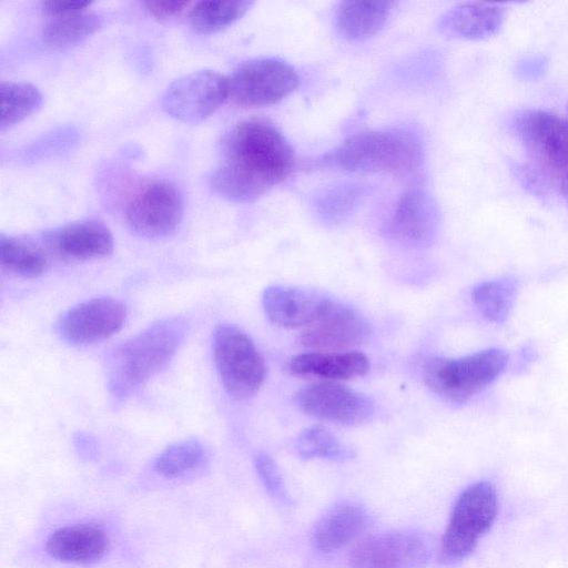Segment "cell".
I'll list each match as a JSON object with an SVG mask.
<instances>
[{
  "mask_svg": "<svg viewBox=\"0 0 568 568\" xmlns=\"http://www.w3.org/2000/svg\"><path fill=\"white\" fill-rule=\"evenodd\" d=\"M514 129L524 146L544 166L568 173V121L544 110L516 114Z\"/></svg>",
  "mask_w": 568,
  "mask_h": 568,
  "instance_id": "8fae6325",
  "label": "cell"
},
{
  "mask_svg": "<svg viewBox=\"0 0 568 568\" xmlns=\"http://www.w3.org/2000/svg\"><path fill=\"white\" fill-rule=\"evenodd\" d=\"M229 97L239 105L263 106L280 102L300 84L296 70L276 58L243 62L227 78Z\"/></svg>",
  "mask_w": 568,
  "mask_h": 568,
  "instance_id": "52a82bcc",
  "label": "cell"
},
{
  "mask_svg": "<svg viewBox=\"0 0 568 568\" xmlns=\"http://www.w3.org/2000/svg\"><path fill=\"white\" fill-rule=\"evenodd\" d=\"M186 328L182 317H166L115 346L105 366L111 396L125 399L164 368L182 344Z\"/></svg>",
  "mask_w": 568,
  "mask_h": 568,
  "instance_id": "7a4b0ae2",
  "label": "cell"
},
{
  "mask_svg": "<svg viewBox=\"0 0 568 568\" xmlns=\"http://www.w3.org/2000/svg\"><path fill=\"white\" fill-rule=\"evenodd\" d=\"M423 161L419 138L406 129H384L349 136L323 162L359 173L406 175L418 170Z\"/></svg>",
  "mask_w": 568,
  "mask_h": 568,
  "instance_id": "3957f363",
  "label": "cell"
},
{
  "mask_svg": "<svg viewBox=\"0 0 568 568\" xmlns=\"http://www.w3.org/2000/svg\"><path fill=\"white\" fill-rule=\"evenodd\" d=\"M508 355L488 348L459 358L430 357L422 368L425 385L446 402L464 404L505 369Z\"/></svg>",
  "mask_w": 568,
  "mask_h": 568,
  "instance_id": "277c9868",
  "label": "cell"
},
{
  "mask_svg": "<svg viewBox=\"0 0 568 568\" xmlns=\"http://www.w3.org/2000/svg\"><path fill=\"white\" fill-rule=\"evenodd\" d=\"M183 215V201L176 186L154 180L141 186L129 200L125 220L138 234L158 239L173 233Z\"/></svg>",
  "mask_w": 568,
  "mask_h": 568,
  "instance_id": "9c48e42d",
  "label": "cell"
},
{
  "mask_svg": "<svg viewBox=\"0 0 568 568\" xmlns=\"http://www.w3.org/2000/svg\"><path fill=\"white\" fill-rule=\"evenodd\" d=\"M361 189L354 184H341L325 191L316 200L317 214L326 223H339L357 206Z\"/></svg>",
  "mask_w": 568,
  "mask_h": 568,
  "instance_id": "f546056e",
  "label": "cell"
},
{
  "mask_svg": "<svg viewBox=\"0 0 568 568\" xmlns=\"http://www.w3.org/2000/svg\"><path fill=\"white\" fill-rule=\"evenodd\" d=\"M41 242L49 254L69 262L104 257L113 250L109 227L97 219H83L47 231Z\"/></svg>",
  "mask_w": 568,
  "mask_h": 568,
  "instance_id": "5bb4252c",
  "label": "cell"
},
{
  "mask_svg": "<svg viewBox=\"0 0 568 568\" xmlns=\"http://www.w3.org/2000/svg\"><path fill=\"white\" fill-rule=\"evenodd\" d=\"M214 363L225 390L244 400L261 388L266 368L250 336L232 324H221L213 335Z\"/></svg>",
  "mask_w": 568,
  "mask_h": 568,
  "instance_id": "8992f818",
  "label": "cell"
},
{
  "mask_svg": "<svg viewBox=\"0 0 568 568\" xmlns=\"http://www.w3.org/2000/svg\"><path fill=\"white\" fill-rule=\"evenodd\" d=\"M204 458L201 443L187 439L166 447L156 458L154 468L162 476L174 478L199 468Z\"/></svg>",
  "mask_w": 568,
  "mask_h": 568,
  "instance_id": "f1b7e54d",
  "label": "cell"
},
{
  "mask_svg": "<svg viewBox=\"0 0 568 568\" xmlns=\"http://www.w3.org/2000/svg\"><path fill=\"white\" fill-rule=\"evenodd\" d=\"M498 511L495 488L487 481L467 487L457 498L439 549V561L453 565L466 558L489 530Z\"/></svg>",
  "mask_w": 568,
  "mask_h": 568,
  "instance_id": "5b68a950",
  "label": "cell"
},
{
  "mask_svg": "<svg viewBox=\"0 0 568 568\" xmlns=\"http://www.w3.org/2000/svg\"><path fill=\"white\" fill-rule=\"evenodd\" d=\"M108 537L92 525L65 526L52 531L45 542L47 551L55 559L72 564H92L108 550Z\"/></svg>",
  "mask_w": 568,
  "mask_h": 568,
  "instance_id": "ffe728a7",
  "label": "cell"
},
{
  "mask_svg": "<svg viewBox=\"0 0 568 568\" xmlns=\"http://www.w3.org/2000/svg\"><path fill=\"white\" fill-rule=\"evenodd\" d=\"M518 285L511 278L480 283L473 290V301L480 314L489 322L504 323L514 306Z\"/></svg>",
  "mask_w": 568,
  "mask_h": 568,
  "instance_id": "d4e9b609",
  "label": "cell"
},
{
  "mask_svg": "<svg viewBox=\"0 0 568 568\" xmlns=\"http://www.w3.org/2000/svg\"><path fill=\"white\" fill-rule=\"evenodd\" d=\"M229 98L227 78L199 70L173 81L162 97L163 110L179 121L197 123L214 113Z\"/></svg>",
  "mask_w": 568,
  "mask_h": 568,
  "instance_id": "ba28073f",
  "label": "cell"
},
{
  "mask_svg": "<svg viewBox=\"0 0 568 568\" xmlns=\"http://www.w3.org/2000/svg\"><path fill=\"white\" fill-rule=\"evenodd\" d=\"M219 160L211 175L212 189L230 201L251 202L286 179L294 153L271 121L251 118L224 134Z\"/></svg>",
  "mask_w": 568,
  "mask_h": 568,
  "instance_id": "6da1fadb",
  "label": "cell"
},
{
  "mask_svg": "<svg viewBox=\"0 0 568 568\" xmlns=\"http://www.w3.org/2000/svg\"><path fill=\"white\" fill-rule=\"evenodd\" d=\"M295 403L305 414L342 426L361 425L374 412L371 397L335 382L301 388L295 395Z\"/></svg>",
  "mask_w": 568,
  "mask_h": 568,
  "instance_id": "30bf717a",
  "label": "cell"
},
{
  "mask_svg": "<svg viewBox=\"0 0 568 568\" xmlns=\"http://www.w3.org/2000/svg\"><path fill=\"white\" fill-rule=\"evenodd\" d=\"M393 1H344L335 14L338 32L346 39L361 40L377 33L386 23Z\"/></svg>",
  "mask_w": 568,
  "mask_h": 568,
  "instance_id": "7402d4cb",
  "label": "cell"
},
{
  "mask_svg": "<svg viewBox=\"0 0 568 568\" xmlns=\"http://www.w3.org/2000/svg\"><path fill=\"white\" fill-rule=\"evenodd\" d=\"M43 245L27 237L0 235V264L3 270L27 278L42 275L49 265Z\"/></svg>",
  "mask_w": 568,
  "mask_h": 568,
  "instance_id": "603a6c76",
  "label": "cell"
},
{
  "mask_svg": "<svg viewBox=\"0 0 568 568\" xmlns=\"http://www.w3.org/2000/svg\"><path fill=\"white\" fill-rule=\"evenodd\" d=\"M329 298L313 291L272 285L262 296L264 312L273 324L285 328L307 327L325 310Z\"/></svg>",
  "mask_w": 568,
  "mask_h": 568,
  "instance_id": "e0dca14e",
  "label": "cell"
},
{
  "mask_svg": "<svg viewBox=\"0 0 568 568\" xmlns=\"http://www.w3.org/2000/svg\"><path fill=\"white\" fill-rule=\"evenodd\" d=\"M436 230V206L420 187L408 189L400 195L386 226L392 240L408 247L429 245Z\"/></svg>",
  "mask_w": 568,
  "mask_h": 568,
  "instance_id": "2e32d148",
  "label": "cell"
},
{
  "mask_svg": "<svg viewBox=\"0 0 568 568\" xmlns=\"http://www.w3.org/2000/svg\"><path fill=\"white\" fill-rule=\"evenodd\" d=\"M252 6L247 0L199 1L191 9L189 20L196 31L211 33L241 19Z\"/></svg>",
  "mask_w": 568,
  "mask_h": 568,
  "instance_id": "484cf974",
  "label": "cell"
},
{
  "mask_svg": "<svg viewBox=\"0 0 568 568\" xmlns=\"http://www.w3.org/2000/svg\"><path fill=\"white\" fill-rule=\"evenodd\" d=\"M90 4L84 0H48L41 2V8L51 16H60L84 10Z\"/></svg>",
  "mask_w": 568,
  "mask_h": 568,
  "instance_id": "1f68e13d",
  "label": "cell"
},
{
  "mask_svg": "<svg viewBox=\"0 0 568 568\" xmlns=\"http://www.w3.org/2000/svg\"><path fill=\"white\" fill-rule=\"evenodd\" d=\"M559 189H560L561 195L568 202V173L560 176Z\"/></svg>",
  "mask_w": 568,
  "mask_h": 568,
  "instance_id": "836d02e7",
  "label": "cell"
},
{
  "mask_svg": "<svg viewBox=\"0 0 568 568\" xmlns=\"http://www.w3.org/2000/svg\"><path fill=\"white\" fill-rule=\"evenodd\" d=\"M102 24V18L88 9L72 13L52 16L43 29V41L54 49L75 45L94 33Z\"/></svg>",
  "mask_w": 568,
  "mask_h": 568,
  "instance_id": "cb8c5ba5",
  "label": "cell"
},
{
  "mask_svg": "<svg viewBox=\"0 0 568 568\" xmlns=\"http://www.w3.org/2000/svg\"><path fill=\"white\" fill-rule=\"evenodd\" d=\"M256 471L270 495L282 503H288L290 497L275 462L266 454H258L255 458Z\"/></svg>",
  "mask_w": 568,
  "mask_h": 568,
  "instance_id": "4dcf8cb0",
  "label": "cell"
},
{
  "mask_svg": "<svg viewBox=\"0 0 568 568\" xmlns=\"http://www.w3.org/2000/svg\"><path fill=\"white\" fill-rule=\"evenodd\" d=\"M504 21L505 10L498 4L464 2L439 18L438 29L450 38L481 40L498 33Z\"/></svg>",
  "mask_w": 568,
  "mask_h": 568,
  "instance_id": "d6986e66",
  "label": "cell"
},
{
  "mask_svg": "<svg viewBox=\"0 0 568 568\" xmlns=\"http://www.w3.org/2000/svg\"><path fill=\"white\" fill-rule=\"evenodd\" d=\"M189 2L173 0V1H146L144 6L146 10L159 19H165L179 14Z\"/></svg>",
  "mask_w": 568,
  "mask_h": 568,
  "instance_id": "d6a6232c",
  "label": "cell"
},
{
  "mask_svg": "<svg viewBox=\"0 0 568 568\" xmlns=\"http://www.w3.org/2000/svg\"><path fill=\"white\" fill-rule=\"evenodd\" d=\"M429 546L424 536L393 531L371 536L349 554L352 568H419L428 561Z\"/></svg>",
  "mask_w": 568,
  "mask_h": 568,
  "instance_id": "4fadbf2b",
  "label": "cell"
},
{
  "mask_svg": "<svg viewBox=\"0 0 568 568\" xmlns=\"http://www.w3.org/2000/svg\"><path fill=\"white\" fill-rule=\"evenodd\" d=\"M1 119L3 132L33 113L42 102L37 87L27 82H1Z\"/></svg>",
  "mask_w": 568,
  "mask_h": 568,
  "instance_id": "4316f807",
  "label": "cell"
},
{
  "mask_svg": "<svg viewBox=\"0 0 568 568\" xmlns=\"http://www.w3.org/2000/svg\"><path fill=\"white\" fill-rule=\"evenodd\" d=\"M126 318L125 305L112 297H95L74 305L57 321L55 331L71 345H90L120 331Z\"/></svg>",
  "mask_w": 568,
  "mask_h": 568,
  "instance_id": "7c38bea8",
  "label": "cell"
},
{
  "mask_svg": "<svg viewBox=\"0 0 568 568\" xmlns=\"http://www.w3.org/2000/svg\"><path fill=\"white\" fill-rule=\"evenodd\" d=\"M369 361L361 352H307L292 357L285 365L287 374L328 381H344L364 376Z\"/></svg>",
  "mask_w": 568,
  "mask_h": 568,
  "instance_id": "ac0fdd59",
  "label": "cell"
},
{
  "mask_svg": "<svg viewBox=\"0 0 568 568\" xmlns=\"http://www.w3.org/2000/svg\"><path fill=\"white\" fill-rule=\"evenodd\" d=\"M371 327L352 307L329 300L322 315L300 335V343L317 351H338L365 342Z\"/></svg>",
  "mask_w": 568,
  "mask_h": 568,
  "instance_id": "9a60e30c",
  "label": "cell"
},
{
  "mask_svg": "<svg viewBox=\"0 0 568 568\" xmlns=\"http://www.w3.org/2000/svg\"><path fill=\"white\" fill-rule=\"evenodd\" d=\"M296 449L304 459L324 458L341 462L354 456L348 446L322 426L304 429L297 437Z\"/></svg>",
  "mask_w": 568,
  "mask_h": 568,
  "instance_id": "83f0119b",
  "label": "cell"
},
{
  "mask_svg": "<svg viewBox=\"0 0 568 568\" xmlns=\"http://www.w3.org/2000/svg\"><path fill=\"white\" fill-rule=\"evenodd\" d=\"M367 523V513L363 507L353 503L341 504L316 524L313 542L323 552L335 551L363 531Z\"/></svg>",
  "mask_w": 568,
  "mask_h": 568,
  "instance_id": "44dd1931",
  "label": "cell"
}]
</instances>
